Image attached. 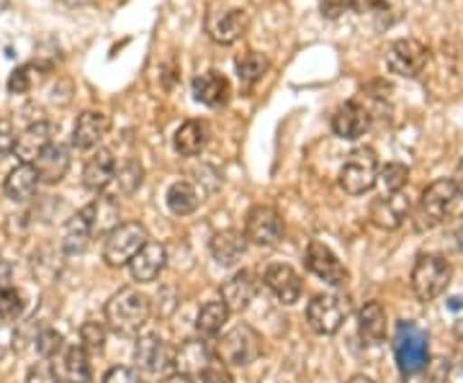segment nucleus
<instances>
[{
  "label": "nucleus",
  "instance_id": "nucleus-1",
  "mask_svg": "<svg viewBox=\"0 0 463 383\" xmlns=\"http://www.w3.org/2000/svg\"><path fill=\"white\" fill-rule=\"evenodd\" d=\"M149 312H152V306H149L147 296L139 288L127 285V288L116 291L106 304V322L116 334L132 337L147 324Z\"/></svg>",
  "mask_w": 463,
  "mask_h": 383
},
{
  "label": "nucleus",
  "instance_id": "nucleus-2",
  "mask_svg": "<svg viewBox=\"0 0 463 383\" xmlns=\"http://www.w3.org/2000/svg\"><path fill=\"white\" fill-rule=\"evenodd\" d=\"M394 355L402 376H417L430 363V345L428 332L414 322H399L394 334Z\"/></svg>",
  "mask_w": 463,
  "mask_h": 383
},
{
  "label": "nucleus",
  "instance_id": "nucleus-3",
  "mask_svg": "<svg viewBox=\"0 0 463 383\" xmlns=\"http://www.w3.org/2000/svg\"><path fill=\"white\" fill-rule=\"evenodd\" d=\"M456 199H458V193H456V185L450 178H440L428 185L414 209V229L428 232V229H435L438 224H443Z\"/></svg>",
  "mask_w": 463,
  "mask_h": 383
},
{
  "label": "nucleus",
  "instance_id": "nucleus-4",
  "mask_svg": "<svg viewBox=\"0 0 463 383\" xmlns=\"http://www.w3.org/2000/svg\"><path fill=\"white\" fill-rule=\"evenodd\" d=\"M453 267L440 255H420L412 267V291L420 301H435L450 285Z\"/></svg>",
  "mask_w": 463,
  "mask_h": 383
},
{
  "label": "nucleus",
  "instance_id": "nucleus-5",
  "mask_svg": "<svg viewBox=\"0 0 463 383\" xmlns=\"http://www.w3.org/2000/svg\"><path fill=\"white\" fill-rule=\"evenodd\" d=\"M147 242V229H145L139 221L116 224L114 229L106 234V242H103V260H106V266L111 267L129 266L134 255L142 250Z\"/></svg>",
  "mask_w": 463,
  "mask_h": 383
},
{
  "label": "nucleus",
  "instance_id": "nucleus-6",
  "mask_svg": "<svg viewBox=\"0 0 463 383\" xmlns=\"http://www.w3.org/2000/svg\"><path fill=\"white\" fill-rule=\"evenodd\" d=\"M379 178V157L371 147H358L347 154L345 165L340 170V185L350 196L368 193Z\"/></svg>",
  "mask_w": 463,
  "mask_h": 383
},
{
  "label": "nucleus",
  "instance_id": "nucleus-7",
  "mask_svg": "<svg viewBox=\"0 0 463 383\" xmlns=\"http://www.w3.org/2000/svg\"><path fill=\"white\" fill-rule=\"evenodd\" d=\"M216 352H219L222 363H227V366H250L260 358L263 340L250 324H237L234 330H230L219 340Z\"/></svg>",
  "mask_w": 463,
  "mask_h": 383
},
{
  "label": "nucleus",
  "instance_id": "nucleus-8",
  "mask_svg": "<svg viewBox=\"0 0 463 383\" xmlns=\"http://www.w3.org/2000/svg\"><path fill=\"white\" fill-rule=\"evenodd\" d=\"M430 62V50L420 39H397L386 50V67L399 78H417Z\"/></svg>",
  "mask_w": 463,
  "mask_h": 383
},
{
  "label": "nucleus",
  "instance_id": "nucleus-9",
  "mask_svg": "<svg viewBox=\"0 0 463 383\" xmlns=\"http://www.w3.org/2000/svg\"><path fill=\"white\" fill-rule=\"evenodd\" d=\"M347 314H350V304L343 296H332V294L315 296L307 306V322L317 334L340 332Z\"/></svg>",
  "mask_w": 463,
  "mask_h": 383
},
{
  "label": "nucleus",
  "instance_id": "nucleus-10",
  "mask_svg": "<svg viewBox=\"0 0 463 383\" xmlns=\"http://www.w3.org/2000/svg\"><path fill=\"white\" fill-rule=\"evenodd\" d=\"M283 234L281 214L273 206H252L248 219H245V237L250 242L260 248H273L279 245Z\"/></svg>",
  "mask_w": 463,
  "mask_h": 383
},
{
  "label": "nucleus",
  "instance_id": "nucleus-11",
  "mask_svg": "<svg viewBox=\"0 0 463 383\" xmlns=\"http://www.w3.org/2000/svg\"><path fill=\"white\" fill-rule=\"evenodd\" d=\"M52 142H54V126H52L50 121H33L24 132L16 134L14 154L18 157V163L33 165Z\"/></svg>",
  "mask_w": 463,
  "mask_h": 383
},
{
  "label": "nucleus",
  "instance_id": "nucleus-12",
  "mask_svg": "<svg viewBox=\"0 0 463 383\" xmlns=\"http://www.w3.org/2000/svg\"><path fill=\"white\" fill-rule=\"evenodd\" d=\"M307 267L315 273L317 278H322L325 284H347V267L337 260V255H335L327 245H322V242H317V239H312L309 248H307Z\"/></svg>",
  "mask_w": 463,
  "mask_h": 383
},
{
  "label": "nucleus",
  "instance_id": "nucleus-13",
  "mask_svg": "<svg viewBox=\"0 0 463 383\" xmlns=\"http://www.w3.org/2000/svg\"><path fill=\"white\" fill-rule=\"evenodd\" d=\"M248 32V14L240 8L232 11H216L206 16V33L214 39L216 44H234L237 39H242V33Z\"/></svg>",
  "mask_w": 463,
  "mask_h": 383
},
{
  "label": "nucleus",
  "instance_id": "nucleus-14",
  "mask_svg": "<svg viewBox=\"0 0 463 383\" xmlns=\"http://www.w3.org/2000/svg\"><path fill=\"white\" fill-rule=\"evenodd\" d=\"M368 126H371V111L358 100H350L332 114V132L347 142L361 139L368 132Z\"/></svg>",
  "mask_w": 463,
  "mask_h": 383
},
{
  "label": "nucleus",
  "instance_id": "nucleus-15",
  "mask_svg": "<svg viewBox=\"0 0 463 383\" xmlns=\"http://www.w3.org/2000/svg\"><path fill=\"white\" fill-rule=\"evenodd\" d=\"M111 129V118L103 111H83L72 126V147L93 150L103 142V136Z\"/></svg>",
  "mask_w": 463,
  "mask_h": 383
},
{
  "label": "nucleus",
  "instance_id": "nucleus-16",
  "mask_svg": "<svg viewBox=\"0 0 463 383\" xmlns=\"http://www.w3.org/2000/svg\"><path fill=\"white\" fill-rule=\"evenodd\" d=\"M57 363H52V370L57 376V383H90L93 373H90V363H88V352L75 345V348H65L54 358Z\"/></svg>",
  "mask_w": 463,
  "mask_h": 383
},
{
  "label": "nucleus",
  "instance_id": "nucleus-17",
  "mask_svg": "<svg viewBox=\"0 0 463 383\" xmlns=\"http://www.w3.org/2000/svg\"><path fill=\"white\" fill-rule=\"evenodd\" d=\"M407 217H410V199L402 191L383 193L371 203V221L381 229H399Z\"/></svg>",
  "mask_w": 463,
  "mask_h": 383
},
{
  "label": "nucleus",
  "instance_id": "nucleus-18",
  "mask_svg": "<svg viewBox=\"0 0 463 383\" xmlns=\"http://www.w3.org/2000/svg\"><path fill=\"white\" fill-rule=\"evenodd\" d=\"M134 360L147 373H160V370H167L173 366V350L167 348L165 340H160L157 334H145V337L137 340Z\"/></svg>",
  "mask_w": 463,
  "mask_h": 383
},
{
  "label": "nucleus",
  "instance_id": "nucleus-19",
  "mask_svg": "<svg viewBox=\"0 0 463 383\" xmlns=\"http://www.w3.org/2000/svg\"><path fill=\"white\" fill-rule=\"evenodd\" d=\"M214 363L212 350L203 340H188L183 342L178 350L173 352V366L178 368V373L194 378V376H203V370Z\"/></svg>",
  "mask_w": 463,
  "mask_h": 383
},
{
  "label": "nucleus",
  "instance_id": "nucleus-20",
  "mask_svg": "<svg viewBox=\"0 0 463 383\" xmlns=\"http://www.w3.org/2000/svg\"><path fill=\"white\" fill-rule=\"evenodd\" d=\"M33 167H36L39 183H62L67 170H70V150H67L65 145H60V142H52L50 147L42 152V157L33 163Z\"/></svg>",
  "mask_w": 463,
  "mask_h": 383
},
{
  "label": "nucleus",
  "instance_id": "nucleus-21",
  "mask_svg": "<svg viewBox=\"0 0 463 383\" xmlns=\"http://www.w3.org/2000/svg\"><path fill=\"white\" fill-rule=\"evenodd\" d=\"M265 285L276 294V299L281 304H297L304 291V284H301L297 270L291 266H283V263H276L265 270Z\"/></svg>",
  "mask_w": 463,
  "mask_h": 383
},
{
  "label": "nucleus",
  "instance_id": "nucleus-22",
  "mask_svg": "<svg viewBox=\"0 0 463 383\" xmlns=\"http://www.w3.org/2000/svg\"><path fill=\"white\" fill-rule=\"evenodd\" d=\"M165 260V248H163L160 242H147L142 250L134 255L132 263H129V267H132V278L137 284H152V281L163 273Z\"/></svg>",
  "mask_w": 463,
  "mask_h": 383
},
{
  "label": "nucleus",
  "instance_id": "nucleus-23",
  "mask_svg": "<svg viewBox=\"0 0 463 383\" xmlns=\"http://www.w3.org/2000/svg\"><path fill=\"white\" fill-rule=\"evenodd\" d=\"M258 294V281L250 270H240L234 273L227 284L222 285V304L230 312H245L250 306V301L255 299Z\"/></svg>",
  "mask_w": 463,
  "mask_h": 383
},
{
  "label": "nucleus",
  "instance_id": "nucleus-24",
  "mask_svg": "<svg viewBox=\"0 0 463 383\" xmlns=\"http://www.w3.org/2000/svg\"><path fill=\"white\" fill-rule=\"evenodd\" d=\"M232 96V85L230 80L216 72V70H209V72H201L199 78L194 80V98L209 106V108H219L224 106Z\"/></svg>",
  "mask_w": 463,
  "mask_h": 383
},
{
  "label": "nucleus",
  "instance_id": "nucleus-25",
  "mask_svg": "<svg viewBox=\"0 0 463 383\" xmlns=\"http://www.w3.org/2000/svg\"><path fill=\"white\" fill-rule=\"evenodd\" d=\"M116 178V160L109 150H96L83 167V185L88 191L99 193Z\"/></svg>",
  "mask_w": 463,
  "mask_h": 383
},
{
  "label": "nucleus",
  "instance_id": "nucleus-26",
  "mask_svg": "<svg viewBox=\"0 0 463 383\" xmlns=\"http://www.w3.org/2000/svg\"><path fill=\"white\" fill-rule=\"evenodd\" d=\"M36 188H39V175H36V167L33 165H24L18 163L3 181V191L5 196L16 203H26L36 196Z\"/></svg>",
  "mask_w": 463,
  "mask_h": 383
},
{
  "label": "nucleus",
  "instance_id": "nucleus-27",
  "mask_svg": "<svg viewBox=\"0 0 463 383\" xmlns=\"http://www.w3.org/2000/svg\"><path fill=\"white\" fill-rule=\"evenodd\" d=\"M80 217L85 219V224H88V229H90V237L93 234H109L114 229L116 224H118V206H116L114 199H109V196H100L93 203H88L85 209L78 211Z\"/></svg>",
  "mask_w": 463,
  "mask_h": 383
},
{
  "label": "nucleus",
  "instance_id": "nucleus-28",
  "mask_svg": "<svg viewBox=\"0 0 463 383\" xmlns=\"http://www.w3.org/2000/svg\"><path fill=\"white\" fill-rule=\"evenodd\" d=\"M245 250H248V237L237 229H224V232H216L212 237V255L219 266H237Z\"/></svg>",
  "mask_w": 463,
  "mask_h": 383
},
{
  "label": "nucleus",
  "instance_id": "nucleus-29",
  "mask_svg": "<svg viewBox=\"0 0 463 383\" xmlns=\"http://www.w3.org/2000/svg\"><path fill=\"white\" fill-rule=\"evenodd\" d=\"M173 142H175L178 154H183V157H196L209 145V124L199 121V118H191V121H185L181 129L175 132Z\"/></svg>",
  "mask_w": 463,
  "mask_h": 383
},
{
  "label": "nucleus",
  "instance_id": "nucleus-30",
  "mask_svg": "<svg viewBox=\"0 0 463 383\" xmlns=\"http://www.w3.org/2000/svg\"><path fill=\"white\" fill-rule=\"evenodd\" d=\"M358 334L368 345H379L386 337V309L379 301H368L358 314Z\"/></svg>",
  "mask_w": 463,
  "mask_h": 383
},
{
  "label": "nucleus",
  "instance_id": "nucleus-31",
  "mask_svg": "<svg viewBox=\"0 0 463 383\" xmlns=\"http://www.w3.org/2000/svg\"><path fill=\"white\" fill-rule=\"evenodd\" d=\"M50 70L52 67L44 65V62H26V65L16 67L11 72V78H8V93H14V96L29 93L36 85H42L47 80Z\"/></svg>",
  "mask_w": 463,
  "mask_h": 383
},
{
  "label": "nucleus",
  "instance_id": "nucleus-32",
  "mask_svg": "<svg viewBox=\"0 0 463 383\" xmlns=\"http://www.w3.org/2000/svg\"><path fill=\"white\" fill-rule=\"evenodd\" d=\"M268 67H270V62L260 51H248V54L237 57L234 70H237V80L242 85V90H250V88H255V85L260 83L265 78V72H268Z\"/></svg>",
  "mask_w": 463,
  "mask_h": 383
},
{
  "label": "nucleus",
  "instance_id": "nucleus-33",
  "mask_svg": "<svg viewBox=\"0 0 463 383\" xmlns=\"http://www.w3.org/2000/svg\"><path fill=\"white\" fill-rule=\"evenodd\" d=\"M167 209L175 214V217H188L199 209V191L188 181H178L167 188Z\"/></svg>",
  "mask_w": 463,
  "mask_h": 383
},
{
  "label": "nucleus",
  "instance_id": "nucleus-34",
  "mask_svg": "<svg viewBox=\"0 0 463 383\" xmlns=\"http://www.w3.org/2000/svg\"><path fill=\"white\" fill-rule=\"evenodd\" d=\"M230 309L222 301H209L206 306H201L199 317H196V330L203 337H216L222 332V327L230 322Z\"/></svg>",
  "mask_w": 463,
  "mask_h": 383
},
{
  "label": "nucleus",
  "instance_id": "nucleus-35",
  "mask_svg": "<svg viewBox=\"0 0 463 383\" xmlns=\"http://www.w3.org/2000/svg\"><path fill=\"white\" fill-rule=\"evenodd\" d=\"M410 181V167L402 165V163H386L379 167V178L376 183H381L383 193H399Z\"/></svg>",
  "mask_w": 463,
  "mask_h": 383
},
{
  "label": "nucleus",
  "instance_id": "nucleus-36",
  "mask_svg": "<svg viewBox=\"0 0 463 383\" xmlns=\"http://www.w3.org/2000/svg\"><path fill=\"white\" fill-rule=\"evenodd\" d=\"M106 345V327L100 322H85L80 327V348L88 355H99Z\"/></svg>",
  "mask_w": 463,
  "mask_h": 383
},
{
  "label": "nucleus",
  "instance_id": "nucleus-37",
  "mask_svg": "<svg viewBox=\"0 0 463 383\" xmlns=\"http://www.w3.org/2000/svg\"><path fill=\"white\" fill-rule=\"evenodd\" d=\"M33 345H36V352L44 360H54L60 352L65 350V337L57 332V330H42V332L36 334Z\"/></svg>",
  "mask_w": 463,
  "mask_h": 383
},
{
  "label": "nucleus",
  "instance_id": "nucleus-38",
  "mask_svg": "<svg viewBox=\"0 0 463 383\" xmlns=\"http://www.w3.org/2000/svg\"><path fill=\"white\" fill-rule=\"evenodd\" d=\"M26 309V299L16 288H8L0 294V322H16Z\"/></svg>",
  "mask_w": 463,
  "mask_h": 383
},
{
  "label": "nucleus",
  "instance_id": "nucleus-39",
  "mask_svg": "<svg viewBox=\"0 0 463 383\" xmlns=\"http://www.w3.org/2000/svg\"><path fill=\"white\" fill-rule=\"evenodd\" d=\"M14 145H16V129H14V124L8 118H0V160L14 152Z\"/></svg>",
  "mask_w": 463,
  "mask_h": 383
},
{
  "label": "nucleus",
  "instance_id": "nucleus-40",
  "mask_svg": "<svg viewBox=\"0 0 463 383\" xmlns=\"http://www.w3.org/2000/svg\"><path fill=\"white\" fill-rule=\"evenodd\" d=\"M118 183L124 185L127 193H132L137 185H142V167L129 163L124 170H118Z\"/></svg>",
  "mask_w": 463,
  "mask_h": 383
},
{
  "label": "nucleus",
  "instance_id": "nucleus-41",
  "mask_svg": "<svg viewBox=\"0 0 463 383\" xmlns=\"http://www.w3.org/2000/svg\"><path fill=\"white\" fill-rule=\"evenodd\" d=\"M103 383H142V381H139V373L132 370V368L116 366L103 376Z\"/></svg>",
  "mask_w": 463,
  "mask_h": 383
},
{
  "label": "nucleus",
  "instance_id": "nucleus-42",
  "mask_svg": "<svg viewBox=\"0 0 463 383\" xmlns=\"http://www.w3.org/2000/svg\"><path fill=\"white\" fill-rule=\"evenodd\" d=\"M347 8H353V0H319V11H322V16L330 18V21L343 16Z\"/></svg>",
  "mask_w": 463,
  "mask_h": 383
},
{
  "label": "nucleus",
  "instance_id": "nucleus-43",
  "mask_svg": "<svg viewBox=\"0 0 463 383\" xmlns=\"http://www.w3.org/2000/svg\"><path fill=\"white\" fill-rule=\"evenodd\" d=\"M201 383H234V378L230 376V370L222 366H212L203 370V376H201Z\"/></svg>",
  "mask_w": 463,
  "mask_h": 383
},
{
  "label": "nucleus",
  "instance_id": "nucleus-44",
  "mask_svg": "<svg viewBox=\"0 0 463 383\" xmlns=\"http://www.w3.org/2000/svg\"><path fill=\"white\" fill-rule=\"evenodd\" d=\"M29 383H57L52 366H36L29 370Z\"/></svg>",
  "mask_w": 463,
  "mask_h": 383
},
{
  "label": "nucleus",
  "instance_id": "nucleus-45",
  "mask_svg": "<svg viewBox=\"0 0 463 383\" xmlns=\"http://www.w3.org/2000/svg\"><path fill=\"white\" fill-rule=\"evenodd\" d=\"M11 281H14V266L5 263V260H0V294L8 291V288H14Z\"/></svg>",
  "mask_w": 463,
  "mask_h": 383
},
{
  "label": "nucleus",
  "instance_id": "nucleus-46",
  "mask_svg": "<svg viewBox=\"0 0 463 383\" xmlns=\"http://www.w3.org/2000/svg\"><path fill=\"white\" fill-rule=\"evenodd\" d=\"M383 3L386 0H353V11H358V14H373V11H379Z\"/></svg>",
  "mask_w": 463,
  "mask_h": 383
},
{
  "label": "nucleus",
  "instance_id": "nucleus-47",
  "mask_svg": "<svg viewBox=\"0 0 463 383\" xmlns=\"http://www.w3.org/2000/svg\"><path fill=\"white\" fill-rule=\"evenodd\" d=\"M450 181H453V185H456V193L463 199V160L458 163V167H456V173H453V178H450Z\"/></svg>",
  "mask_w": 463,
  "mask_h": 383
},
{
  "label": "nucleus",
  "instance_id": "nucleus-48",
  "mask_svg": "<svg viewBox=\"0 0 463 383\" xmlns=\"http://www.w3.org/2000/svg\"><path fill=\"white\" fill-rule=\"evenodd\" d=\"M60 5H65V8H85V5H90L93 0H57Z\"/></svg>",
  "mask_w": 463,
  "mask_h": 383
},
{
  "label": "nucleus",
  "instance_id": "nucleus-49",
  "mask_svg": "<svg viewBox=\"0 0 463 383\" xmlns=\"http://www.w3.org/2000/svg\"><path fill=\"white\" fill-rule=\"evenodd\" d=\"M163 383H194V378L183 376V373H170Z\"/></svg>",
  "mask_w": 463,
  "mask_h": 383
},
{
  "label": "nucleus",
  "instance_id": "nucleus-50",
  "mask_svg": "<svg viewBox=\"0 0 463 383\" xmlns=\"http://www.w3.org/2000/svg\"><path fill=\"white\" fill-rule=\"evenodd\" d=\"M350 383H373L371 378H365V376H355V378H350Z\"/></svg>",
  "mask_w": 463,
  "mask_h": 383
},
{
  "label": "nucleus",
  "instance_id": "nucleus-51",
  "mask_svg": "<svg viewBox=\"0 0 463 383\" xmlns=\"http://www.w3.org/2000/svg\"><path fill=\"white\" fill-rule=\"evenodd\" d=\"M8 5H11V0H0V14H5V11H8Z\"/></svg>",
  "mask_w": 463,
  "mask_h": 383
}]
</instances>
